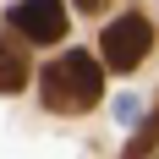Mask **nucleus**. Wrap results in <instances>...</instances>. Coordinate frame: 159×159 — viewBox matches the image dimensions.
<instances>
[{
    "instance_id": "f257e3e1",
    "label": "nucleus",
    "mask_w": 159,
    "mask_h": 159,
    "mask_svg": "<svg viewBox=\"0 0 159 159\" xmlns=\"http://www.w3.org/2000/svg\"><path fill=\"white\" fill-rule=\"evenodd\" d=\"M39 99L55 115H88L104 99V66L93 49H66L61 61L39 66Z\"/></svg>"
},
{
    "instance_id": "f03ea898",
    "label": "nucleus",
    "mask_w": 159,
    "mask_h": 159,
    "mask_svg": "<svg viewBox=\"0 0 159 159\" xmlns=\"http://www.w3.org/2000/svg\"><path fill=\"white\" fill-rule=\"evenodd\" d=\"M148 49H154V28H148L143 11H121L110 28L99 33V55H104L110 71H137Z\"/></svg>"
},
{
    "instance_id": "7ed1b4c3",
    "label": "nucleus",
    "mask_w": 159,
    "mask_h": 159,
    "mask_svg": "<svg viewBox=\"0 0 159 159\" xmlns=\"http://www.w3.org/2000/svg\"><path fill=\"white\" fill-rule=\"evenodd\" d=\"M28 44H55V39H66V0H16L11 16H6Z\"/></svg>"
},
{
    "instance_id": "20e7f679",
    "label": "nucleus",
    "mask_w": 159,
    "mask_h": 159,
    "mask_svg": "<svg viewBox=\"0 0 159 159\" xmlns=\"http://www.w3.org/2000/svg\"><path fill=\"white\" fill-rule=\"evenodd\" d=\"M33 82V66H28V55L11 44V39H0V93H22Z\"/></svg>"
},
{
    "instance_id": "39448f33",
    "label": "nucleus",
    "mask_w": 159,
    "mask_h": 159,
    "mask_svg": "<svg viewBox=\"0 0 159 159\" xmlns=\"http://www.w3.org/2000/svg\"><path fill=\"white\" fill-rule=\"evenodd\" d=\"M154 143H159V110H148V121L132 132V143H126V154H121V159H148V154H154Z\"/></svg>"
},
{
    "instance_id": "423d86ee",
    "label": "nucleus",
    "mask_w": 159,
    "mask_h": 159,
    "mask_svg": "<svg viewBox=\"0 0 159 159\" xmlns=\"http://www.w3.org/2000/svg\"><path fill=\"white\" fill-rule=\"evenodd\" d=\"M115 115H121V121H137V115H143V104H137V99H121V104H115Z\"/></svg>"
},
{
    "instance_id": "0eeeda50",
    "label": "nucleus",
    "mask_w": 159,
    "mask_h": 159,
    "mask_svg": "<svg viewBox=\"0 0 159 159\" xmlns=\"http://www.w3.org/2000/svg\"><path fill=\"white\" fill-rule=\"evenodd\" d=\"M99 6L104 0H77V11H88V16H99Z\"/></svg>"
},
{
    "instance_id": "6e6552de",
    "label": "nucleus",
    "mask_w": 159,
    "mask_h": 159,
    "mask_svg": "<svg viewBox=\"0 0 159 159\" xmlns=\"http://www.w3.org/2000/svg\"><path fill=\"white\" fill-rule=\"evenodd\" d=\"M148 159H159V154H148Z\"/></svg>"
}]
</instances>
